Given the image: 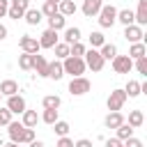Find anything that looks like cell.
<instances>
[{"label":"cell","mask_w":147,"mask_h":147,"mask_svg":"<svg viewBox=\"0 0 147 147\" xmlns=\"http://www.w3.org/2000/svg\"><path fill=\"white\" fill-rule=\"evenodd\" d=\"M62 69H64V74H71V76L76 78V76H83L87 67H85V60H83V57H74V55H69V57H64Z\"/></svg>","instance_id":"6da1fadb"},{"label":"cell","mask_w":147,"mask_h":147,"mask_svg":"<svg viewBox=\"0 0 147 147\" xmlns=\"http://www.w3.org/2000/svg\"><path fill=\"white\" fill-rule=\"evenodd\" d=\"M96 16H99V25L101 28H113L115 21H117V9L113 5H101V9H99Z\"/></svg>","instance_id":"7a4b0ae2"},{"label":"cell","mask_w":147,"mask_h":147,"mask_svg":"<svg viewBox=\"0 0 147 147\" xmlns=\"http://www.w3.org/2000/svg\"><path fill=\"white\" fill-rule=\"evenodd\" d=\"M83 60H85V67H90L92 71H101V69H103V62H106L96 48L85 51V53H83Z\"/></svg>","instance_id":"3957f363"},{"label":"cell","mask_w":147,"mask_h":147,"mask_svg":"<svg viewBox=\"0 0 147 147\" xmlns=\"http://www.w3.org/2000/svg\"><path fill=\"white\" fill-rule=\"evenodd\" d=\"M30 9V0H9V9H7V16L18 21L23 18V14Z\"/></svg>","instance_id":"277c9868"},{"label":"cell","mask_w":147,"mask_h":147,"mask_svg":"<svg viewBox=\"0 0 147 147\" xmlns=\"http://www.w3.org/2000/svg\"><path fill=\"white\" fill-rule=\"evenodd\" d=\"M90 87H92V83H90L87 78H83V76H76V78H71V83H69V92H71L74 96L87 94Z\"/></svg>","instance_id":"5b68a950"},{"label":"cell","mask_w":147,"mask_h":147,"mask_svg":"<svg viewBox=\"0 0 147 147\" xmlns=\"http://www.w3.org/2000/svg\"><path fill=\"white\" fill-rule=\"evenodd\" d=\"M126 92L124 90H113L110 92V96H108V101H106V106H108V110L113 113V110H122V106L126 103Z\"/></svg>","instance_id":"8992f818"},{"label":"cell","mask_w":147,"mask_h":147,"mask_svg":"<svg viewBox=\"0 0 147 147\" xmlns=\"http://www.w3.org/2000/svg\"><path fill=\"white\" fill-rule=\"evenodd\" d=\"M113 69H115V74H129L133 69V60L129 55H115L113 57Z\"/></svg>","instance_id":"52a82bcc"},{"label":"cell","mask_w":147,"mask_h":147,"mask_svg":"<svg viewBox=\"0 0 147 147\" xmlns=\"http://www.w3.org/2000/svg\"><path fill=\"white\" fill-rule=\"evenodd\" d=\"M142 37H145V34H142V28H140V25H136V23L124 25V39H126V41L136 44V41H140Z\"/></svg>","instance_id":"ba28073f"},{"label":"cell","mask_w":147,"mask_h":147,"mask_svg":"<svg viewBox=\"0 0 147 147\" xmlns=\"http://www.w3.org/2000/svg\"><path fill=\"white\" fill-rule=\"evenodd\" d=\"M7 108L11 110V115L16 113V115H23V110H25V99L21 96V94H11L9 99H7Z\"/></svg>","instance_id":"9c48e42d"},{"label":"cell","mask_w":147,"mask_h":147,"mask_svg":"<svg viewBox=\"0 0 147 147\" xmlns=\"http://www.w3.org/2000/svg\"><path fill=\"white\" fill-rule=\"evenodd\" d=\"M23 131H25V126H23L21 122H9V124H7V133H9L11 142H16V145H21V140H23Z\"/></svg>","instance_id":"30bf717a"},{"label":"cell","mask_w":147,"mask_h":147,"mask_svg":"<svg viewBox=\"0 0 147 147\" xmlns=\"http://www.w3.org/2000/svg\"><path fill=\"white\" fill-rule=\"evenodd\" d=\"M18 46L23 48V53H39V41L34 37H30V34H23L18 39Z\"/></svg>","instance_id":"8fae6325"},{"label":"cell","mask_w":147,"mask_h":147,"mask_svg":"<svg viewBox=\"0 0 147 147\" xmlns=\"http://www.w3.org/2000/svg\"><path fill=\"white\" fill-rule=\"evenodd\" d=\"M57 44V32L55 30H44L41 32V39H39V48H53Z\"/></svg>","instance_id":"7c38bea8"},{"label":"cell","mask_w":147,"mask_h":147,"mask_svg":"<svg viewBox=\"0 0 147 147\" xmlns=\"http://www.w3.org/2000/svg\"><path fill=\"white\" fill-rule=\"evenodd\" d=\"M101 5H103V0H85V2H83V14H85L87 18H92V16L99 14Z\"/></svg>","instance_id":"4fadbf2b"},{"label":"cell","mask_w":147,"mask_h":147,"mask_svg":"<svg viewBox=\"0 0 147 147\" xmlns=\"http://www.w3.org/2000/svg\"><path fill=\"white\" fill-rule=\"evenodd\" d=\"M64 76V69H62V62H48L46 67V78H53V80H60Z\"/></svg>","instance_id":"5bb4252c"},{"label":"cell","mask_w":147,"mask_h":147,"mask_svg":"<svg viewBox=\"0 0 147 147\" xmlns=\"http://www.w3.org/2000/svg\"><path fill=\"white\" fill-rule=\"evenodd\" d=\"M136 16V23L142 28V25H147V0H138V11L133 14Z\"/></svg>","instance_id":"9a60e30c"},{"label":"cell","mask_w":147,"mask_h":147,"mask_svg":"<svg viewBox=\"0 0 147 147\" xmlns=\"http://www.w3.org/2000/svg\"><path fill=\"white\" fill-rule=\"evenodd\" d=\"M23 18L28 21V25H39L41 18H44V14H41V9H28L23 14Z\"/></svg>","instance_id":"2e32d148"},{"label":"cell","mask_w":147,"mask_h":147,"mask_svg":"<svg viewBox=\"0 0 147 147\" xmlns=\"http://www.w3.org/2000/svg\"><path fill=\"white\" fill-rule=\"evenodd\" d=\"M64 23H67V16H62L60 11H57V14H53V16H48V28H51V30H55V32H57V30H62V28H64Z\"/></svg>","instance_id":"e0dca14e"},{"label":"cell","mask_w":147,"mask_h":147,"mask_svg":"<svg viewBox=\"0 0 147 147\" xmlns=\"http://www.w3.org/2000/svg\"><path fill=\"white\" fill-rule=\"evenodd\" d=\"M46 67H48L46 57H44V55H39V53H34V60H32V69H37V74L46 78Z\"/></svg>","instance_id":"ac0fdd59"},{"label":"cell","mask_w":147,"mask_h":147,"mask_svg":"<svg viewBox=\"0 0 147 147\" xmlns=\"http://www.w3.org/2000/svg\"><path fill=\"white\" fill-rule=\"evenodd\" d=\"M18 92V83L16 80H2L0 83V94H5V96H11V94H16Z\"/></svg>","instance_id":"d6986e66"},{"label":"cell","mask_w":147,"mask_h":147,"mask_svg":"<svg viewBox=\"0 0 147 147\" xmlns=\"http://www.w3.org/2000/svg\"><path fill=\"white\" fill-rule=\"evenodd\" d=\"M37 122H39V115H37V110H23V126H28V129H32V126H37Z\"/></svg>","instance_id":"ffe728a7"},{"label":"cell","mask_w":147,"mask_h":147,"mask_svg":"<svg viewBox=\"0 0 147 147\" xmlns=\"http://www.w3.org/2000/svg\"><path fill=\"white\" fill-rule=\"evenodd\" d=\"M122 122H124V117H122L119 110H113V113L106 115V126H108V129H117Z\"/></svg>","instance_id":"44dd1931"},{"label":"cell","mask_w":147,"mask_h":147,"mask_svg":"<svg viewBox=\"0 0 147 147\" xmlns=\"http://www.w3.org/2000/svg\"><path fill=\"white\" fill-rule=\"evenodd\" d=\"M57 11L62 16H71V14H76V2L74 0H60L57 2Z\"/></svg>","instance_id":"7402d4cb"},{"label":"cell","mask_w":147,"mask_h":147,"mask_svg":"<svg viewBox=\"0 0 147 147\" xmlns=\"http://www.w3.org/2000/svg\"><path fill=\"white\" fill-rule=\"evenodd\" d=\"M145 53H147V48H145L142 41H136V44H131V48H129V57H131V60H138V57H142Z\"/></svg>","instance_id":"603a6c76"},{"label":"cell","mask_w":147,"mask_h":147,"mask_svg":"<svg viewBox=\"0 0 147 147\" xmlns=\"http://www.w3.org/2000/svg\"><path fill=\"white\" fill-rule=\"evenodd\" d=\"M76 41H80V30L78 28H67L64 30V44H76Z\"/></svg>","instance_id":"cb8c5ba5"},{"label":"cell","mask_w":147,"mask_h":147,"mask_svg":"<svg viewBox=\"0 0 147 147\" xmlns=\"http://www.w3.org/2000/svg\"><path fill=\"white\" fill-rule=\"evenodd\" d=\"M142 122H145L142 110H131V113H129V122H126V124H131L133 129H138V126H142Z\"/></svg>","instance_id":"d4e9b609"},{"label":"cell","mask_w":147,"mask_h":147,"mask_svg":"<svg viewBox=\"0 0 147 147\" xmlns=\"http://www.w3.org/2000/svg\"><path fill=\"white\" fill-rule=\"evenodd\" d=\"M131 136H133V126H131V124H126V122H122V124L117 126V138L124 142V140H126V138H131Z\"/></svg>","instance_id":"484cf974"},{"label":"cell","mask_w":147,"mask_h":147,"mask_svg":"<svg viewBox=\"0 0 147 147\" xmlns=\"http://www.w3.org/2000/svg\"><path fill=\"white\" fill-rule=\"evenodd\" d=\"M117 21L124 23V25H131V23H136V16H133L131 9H122V11H117Z\"/></svg>","instance_id":"4316f807"},{"label":"cell","mask_w":147,"mask_h":147,"mask_svg":"<svg viewBox=\"0 0 147 147\" xmlns=\"http://www.w3.org/2000/svg\"><path fill=\"white\" fill-rule=\"evenodd\" d=\"M99 53H101V57H103V60H113V57L117 55V46H115V44H103Z\"/></svg>","instance_id":"83f0119b"},{"label":"cell","mask_w":147,"mask_h":147,"mask_svg":"<svg viewBox=\"0 0 147 147\" xmlns=\"http://www.w3.org/2000/svg\"><path fill=\"white\" fill-rule=\"evenodd\" d=\"M32 60H34V53H23V55H18V67L23 71L32 69Z\"/></svg>","instance_id":"f1b7e54d"},{"label":"cell","mask_w":147,"mask_h":147,"mask_svg":"<svg viewBox=\"0 0 147 147\" xmlns=\"http://www.w3.org/2000/svg\"><path fill=\"white\" fill-rule=\"evenodd\" d=\"M41 103H44V108H55V110H57L60 103H62V99H60L57 94H48V96H44Z\"/></svg>","instance_id":"f546056e"},{"label":"cell","mask_w":147,"mask_h":147,"mask_svg":"<svg viewBox=\"0 0 147 147\" xmlns=\"http://www.w3.org/2000/svg\"><path fill=\"white\" fill-rule=\"evenodd\" d=\"M124 92H126V96H138L140 94V83L138 80H129L126 87H124Z\"/></svg>","instance_id":"4dcf8cb0"},{"label":"cell","mask_w":147,"mask_h":147,"mask_svg":"<svg viewBox=\"0 0 147 147\" xmlns=\"http://www.w3.org/2000/svg\"><path fill=\"white\" fill-rule=\"evenodd\" d=\"M41 119H44L46 124H55V122H57V110H55V108H44Z\"/></svg>","instance_id":"1f68e13d"},{"label":"cell","mask_w":147,"mask_h":147,"mask_svg":"<svg viewBox=\"0 0 147 147\" xmlns=\"http://www.w3.org/2000/svg\"><path fill=\"white\" fill-rule=\"evenodd\" d=\"M55 48V57H60V60H64V57H69V44H55L53 46Z\"/></svg>","instance_id":"d6a6232c"},{"label":"cell","mask_w":147,"mask_h":147,"mask_svg":"<svg viewBox=\"0 0 147 147\" xmlns=\"http://www.w3.org/2000/svg\"><path fill=\"white\" fill-rule=\"evenodd\" d=\"M103 44H106V39H103V34H101V32H90V46H92V48L103 46Z\"/></svg>","instance_id":"836d02e7"},{"label":"cell","mask_w":147,"mask_h":147,"mask_svg":"<svg viewBox=\"0 0 147 147\" xmlns=\"http://www.w3.org/2000/svg\"><path fill=\"white\" fill-rule=\"evenodd\" d=\"M83 53H85V46H83L80 41H76V44L69 46V55H74V57H83Z\"/></svg>","instance_id":"e575fe53"},{"label":"cell","mask_w":147,"mask_h":147,"mask_svg":"<svg viewBox=\"0 0 147 147\" xmlns=\"http://www.w3.org/2000/svg\"><path fill=\"white\" fill-rule=\"evenodd\" d=\"M51 126H53V131H55L57 136H67V133H69V124H67V122H60V119H57V122L51 124Z\"/></svg>","instance_id":"d590c367"},{"label":"cell","mask_w":147,"mask_h":147,"mask_svg":"<svg viewBox=\"0 0 147 147\" xmlns=\"http://www.w3.org/2000/svg\"><path fill=\"white\" fill-rule=\"evenodd\" d=\"M41 14H44V16H53V14H57V5H55V2H44Z\"/></svg>","instance_id":"8d00e7d4"},{"label":"cell","mask_w":147,"mask_h":147,"mask_svg":"<svg viewBox=\"0 0 147 147\" xmlns=\"http://www.w3.org/2000/svg\"><path fill=\"white\" fill-rule=\"evenodd\" d=\"M136 69H138V74L147 76V55H142V57L136 60Z\"/></svg>","instance_id":"74e56055"},{"label":"cell","mask_w":147,"mask_h":147,"mask_svg":"<svg viewBox=\"0 0 147 147\" xmlns=\"http://www.w3.org/2000/svg\"><path fill=\"white\" fill-rule=\"evenodd\" d=\"M9 122H11V110L9 108H0V124L7 126Z\"/></svg>","instance_id":"f35d334b"},{"label":"cell","mask_w":147,"mask_h":147,"mask_svg":"<svg viewBox=\"0 0 147 147\" xmlns=\"http://www.w3.org/2000/svg\"><path fill=\"white\" fill-rule=\"evenodd\" d=\"M32 140H34V131L25 126V131H23V140H21V145H28V142H32Z\"/></svg>","instance_id":"ab89813d"},{"label":"cell","mask_w":147,"mask_h":147,"mask_svg":"<svg viewBox=\"0 0 147 147\" xmlns=\"http://www.w3.org/2000/svg\"><path fill=\"white\" fill-rule=\"evenodd\" d=\"M57 147H74V140H71V138H67V136H60Z\"/></svg>","instance_id":"60d3db41"},{"label":"cell","mask_w":147,"mask_h":147,"mask_svg":"<svg viewBox=\"0 0 147 147\" xmlns=\"http://www.w3.org/2000/svg\"><path fill=\"white\" fill-rule=\"evenodd\" d=\"M124 145H126V147H142V140H138V138H133V136H131V138H126V140H124Z\"/></svg>","instance_id":"b9f144b4"},{"label":"cell","mask_w":147,"mask_h":147,"mask_svg":"<svg viewBox=\"0 0 147 147\" xmlns=\"http://www.w3.org/2000/svg\"><path fill=\"white\" fill-rule=\"evenodd\" d=\"M106 147H122V140L119 138H108L106 140Z\"/></svg>","instance_id":"7bdbcfd3"},{"label":"cell","mask_w":147,"mask_h":147,"mask_svg":"<svg viewBox=\"0 0 147 147\" xmlns=\"http://www.w3.org/2000/svg\"><path fill=\"white\" fill-rule=\"evenodd\" d=\"M74 147H92V140L80 138V140H76V142H74Z\"/></svg>","instance_id":"ee69618b"},{"label":"cell","mask_w":147,"mask_h":147,"mask_svg":"<svg viewBox=\"0 0 147 147\" xmlns=\"http://www.w3.org/2000/svg\"><path fill=\"white\" fill-rule=\"evenodd\" d=\"M7 9H9V0H0V18L7 16Z\"/></svg>","instance_id":"f6af8a7d"},{"label":"cell","mask_w":147,"mask_h":147,"mask_svg":"<svg viewBox=\"0 0 147 147\" xmlns=\"http://www.w3.org/2000/svg\"><path fill=\"white\" fill-rule=\"evenodd\" d=\"M2 39H7V28L0 23V41H2Z\"/></svg>","instance_id":"bcb514c9"},{"label":"cell","mask_w":147,"mask_h":147,"mask_svg":"<svg viewBox=\"0 0 147 147\" xmlns=\"http://www.w3.org/2000/svg\"><path fill=\"white\" fill-rule=\"evenodd\" d=\"M28 145H30V147H44L41 140H32V142H28Z\"/></svg>","instance_id":"7dc6e473"},{"label":"cell","mask_w":147,"mask_h":147,"mask_svg":"<svg viewBox=\"0 0 147 147\" xmlns=\"http://www.w3.org/2000/svg\"><path fill=\"white\" fill-rule=\"evenodd\" d=\"M2 147H18L16 142H7V145H2Z\"/></svg>","instance_id":"c3c4849f"},{"label":"cell","mask_w":147,"mask_h":147,"mask_svg":"<svg viewBox=\"0 0 147 147\" xmlns=\"http://www.w3.org/2000/svg\"><path fill=\"white\" fill-rule=\"evenodd\" d=\"M46 2H55V5H57V2H60V0H46Z\"/></svg>","instance_id":"681fc988"},{"label":"cell","mask_w":147,"mask_h":147,"mask_svg":"<svg viewBox=\"0 0 147 147\" xmlns=\"http://www.w3.org/2000/svg\"><path fill=\"white\" fill-rule=\"evenodd\" d=\"M122 147H126V145H124V142H122Z\"/></svg>","instance_id":"f907efd6"},{"label":"cell","mask_w":147,"mask_h":147,"mask_svg":"<svg viewBox=\"0 0 147 147\" xmlns=\"http://www.w3.org/2000/svg\"><path fill=\"white\" fill-rule=\"evenodd\" d=\"M18 147H21V145H18Z\"/></svg>","instance_id":"816d5d0a"},{"label":"cell","mask_w":147,"mask_h":147,"mask_svg":"<svg viewBox=\"0 0 147 147\" xmlns=\"http://www.w3.org/2000/svg\"><path fill=\"white\" fill-rule=\"evenodd\" d=\"M0 96H2V94H0Z\"/></svg>","instance_id":"f5cc1de1"}]
</instances>
